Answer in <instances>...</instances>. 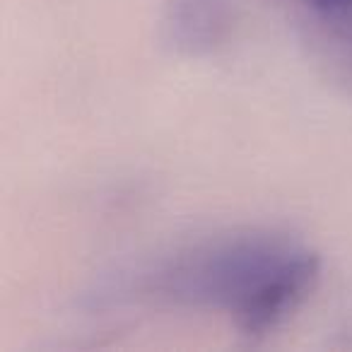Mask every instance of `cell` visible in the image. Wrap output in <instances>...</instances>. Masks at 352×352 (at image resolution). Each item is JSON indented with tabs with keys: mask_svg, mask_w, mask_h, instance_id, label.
I'll return each instance as SVG.
<instances>
[{
	"mask_svg": "<svg viewBox=\"0 0 352 352\" xmlns=\"http://www.w3.org/2000/svg\"><path fill=\"white\" fill-rule=\"evenodd\" d=\"M314 8H318V10H336V8H345L350 6L352 0H309Z\"/></svg>",
	"mask_w": 352,
	"mask_h": 352,
	"instance_id": "1",
	"label": "cell"
}]
</instances>
